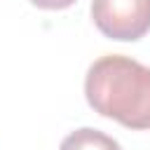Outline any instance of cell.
Returning <instances> with one entry per match:
<instances>
[{
	"label": "cell",
	"mask_w": 150,
	"mask_h": 150,
	"mask_svg": "<svg viewBox=\"0 0 150 150\" xmlns=\"http://www.w3.org/2000/svg\"><path fill=\"white\" fill-rule=\"evenodd\" d=\"M89 105L129 129H150V68L122 56L96 59L84 77Z\"/></svg>",
	"instance_id": "6da1fadb"
},
{
	"label": "cell",
	"mask_w": 150,
	"mask_h": 150,
	"mask_svg": "<svg viewBox=\"0 0 150 150\" xmlns=\"http://www.w3.org/2000/svg\"><path fill=\"white\" fill-rule=\"evenodd\" d=\"M91 19L105 38L134 42L150 30V0H91Z\"/></svg>",
	"instance_id": "7a4b0ae2"
},
{
	"label": "cell",
	"mask_w": 150,
	"mask_h": 150,
	"mask_svg": "<svg viewBox=\"0 0 150 150\" xmlns=\"http://www.w3.org/2000/svg\"><path fill=\"white\" fill-rule=\"evenodd\" d=\"M59 150H122V148L112 136L98 129H91V127H82V129L70 131L61 141Z\"/></svg>",
	"instance_id": "3957f363"
},
{
	"label": "cell",
	"mask_w": 150,
	"mask_h": 150,
	"mask_svg": "<svg viewBox=\"0 0 150 150\" xmlns=\"http://www.w3.org/2000/svg\"><path fill=\"white\" fill-rule=\"evenodd\" d=\"M35 7H40V9H66V7H70L75 0H30Z\"/></svg>",
	"instance_id": "277c9868"
}]
</instances>
